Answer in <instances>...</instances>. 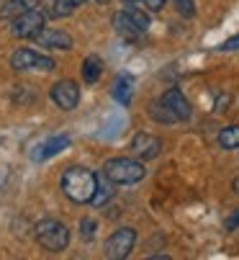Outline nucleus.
<instances>
[{"label":"nucleus","instance_id":"obj_1","mask_svg":"<svg viewBox=\"0 0 239 260\" xmlns=\"http://www.w3.org/2000/svg\"><path fill=\"white\" fill-rule=\"evenodd\" d=\"M98 188V175L85 170V168H67L62 173V191L75 201V204H85L93 201Z\"/></svg>","mask_w":239,"mask_h":260},{"label":"nucleus","instance_id":"obj_2","mask_svg":"<svg viewBox=\"0 0 239 260\" xmlns=\"http://www.w3.org/2000/svg\"><path fill=\"white\" fill-rule=\"evenodd\" d=\"M103 173L116 183V185H131V183H139L144 175H147V168L136 160H129V157H113L106 162Z\"/></svg>","mask_w":239,"mask_h":260},{"label":"nucleus","instance_id":"obj_3","mask_svg":"<svg viewBox=\"0 0 239 260\" xmlns=\"http://www.w3.org/2000/svg\"><path fill=\"white\" fill-rule=\"evenodd\" d=\"M36 240H39V245H42L44 250L59 252V250L67 247L70 232H67V227L62 224V221H57V219H42L36 224Z\"/></svg>","mask_w":239,"mask_h":260},{"label":"nucleus","instance_id":"obj_4","mask_svg":"<svg viewBox=\"0 0 239 260\" xmlns=\"http://www.w3.org/2000/svg\"><path fill=\"white\" fill-rule=\"evenodd\" d=\"M44 23H47V13L39 8H31L28 13L11 21V31H13V36H21V39H36L44 31Z\"/></svg>","mask_w":239,"mask_h":260},{"label":"nucleus","instance_id":"obj_5","mask_svg":"<svg viewBox=\"0 0 239 260\" xmlns=\"http://www.w3.org/2000/svg\"><path fill=\"white\" fill-rule=\"evenodd\" d=\"M134 242H136V232H134L131 227L116 230V232L106 240V257H111V260L129 257V252L134 250Z\"/></svg>","mask_w":239,"mask_h":260},{"label":"nucleus","instance_id":"obj_6","mask_svg":"<svg viewBox=\"0 0 239 260\" xmlns=\"http://www.w3.org/2000/svg\"><path fill=\"white\" fill-rule=\"evenodd\" d=\"M11 64L16 70H42V72H52L57 67V62L52 57L36 54L33 49H16L11 57Z\"/></svg>","mask_w":239,"mask_h":260},{"label":"nucleus","instance_id":"obj_7","mask_svg":"<svg viewBox=\"0 0 239 260\" xmlns=\"http://www.w3.org/2000/svg\"><path fill=\"white\" fill-rule=\"evenodd\" d=\"M131 152H134L139 160H154L159 152H162V139L154 137V134L142 132V134H136V137L131 139Z\"/></svg>","mask_w":239,"mask_h":260},{"label":"nucleus","instance_id":"obj_8","mask_svg":"<svg viewBox=\"0 0 239 260\" xmlns=\"http://www.w3.org/2000/svg\"><path fill=\"white\" fill-rule=\"evenodd\" d=\"M52 101L62 108V111H72L80 101V88L72 80H59L52 85Z\"/></svg>","mask_w":239,"mask_h":260},{"label":"nucleus","instance_id":"obj_9","mask_svg":"<svg viewBox=\"0 0 239 260\" xmlns=\"http://www.w3.org/2000/svg\"><path fill=\"white\" fill-rule=\"evenodd\" d=\"M159 101H162V103L173 111V114L178 116V121H185V119H190V114H193V111H190V103L185 101V95H183L178 88H170Z\"/></svg>","mask_w":239,"mask_h":260},{"label":"nucleus","instance_id":"obj_10","mask_svg":"<svg viewBox=\"0 0 239 260\" xmlns=\"http://www.w3.org/2000/svg\"><path fill=\"white\" fill-rule=\"evenodd\" d=\"M36 42L47 47V49H70L72 47V36L62 28H44L36 36Z\"/></svg>","mask_w":239,"mask_h":260},{"label":"nucleus","instance_id":"obj_11","mask_svg":"<svg viewBox=\"0 0 239 260\" xmlns=\"http://www.w3.org/2000/svg\"><path fill=\"white\" fill-rule=\"evenodd\" d=\"M67 147H70V139H67V137H52V139L42 142V144H39L36 150L31 152V160H33V162H42V160H47V157H52V155L67 150Z\"/></svg>","mask_w":239,"mask_h":260},{"label":"nucleus","instance_id":"obj_12","mask_svg":"<svg viewBox=\"0 0 239 260\" xmlns=\"http://www.w3.org/2000/svg\"><path fill=\"white\" fill-rule=\"evenodd\" d=\"M113 28L118 31V34H121L124 36V39H131V42H136L139 39V36L144 34L134 21H131V16L126 13V11H118L116 16H113Z\"/></svg>","mask_w":239,"mask_h":260},{"label":"nucleus","instance_id":"obj_13","mask_svg":"<svg viewBox=\"0 0 239 260\" xmlns=\"http://www.w3.org/2000/svg\"><path fill=\"white\" fill-rule=\"evenodd\" d=\"M31 8H36V0H8L0 8V21H16L18 16L28 13Z\"/></svg>","mask_w":239,"mask_h":260},{"label":"nucleus","instance_id":"obj_14","mask_svg":"<svg viewBox=\"0 0 239 260\" xmlns=\"http://www.w3.org/2000/svg\"><path fill=\"white\" fill-rule=\"evenodd\" d=\"M131 93H134V80H131V75H118L116 83H113V98L121 103V106H129V103H131Z\"/></svg>","mask_w":239,"mask_h":260},{"label":"nucleus","instance_id":"obj_15","mask_svg":"<svg viewBox=\"0 0 239 260\" xmlns=\"http://www.w3.org/2000/svg\"><path fill=\"white\" fill-rule=\"evenodd\" d=\"M113 180L106 175V173H100L98 175V188H95V196H93V204L95 206H103L106 201H111V196H113Z\"/></svg>","mask_w":239,"mask_h":260},{"label":"nucleus","instance_id":"obj_16","mask_svg":"<svg viewBox=\"0 0 239 260\" xmlns=\"http://www.w3.org/2000/svg\"><path fill=\"white\" fill-rule=\"evenodd\" d=\"M100 72H103L100 59H98V57H88V59L83 62V83H85V85H95L98 78H100Z\"/></svg>","mask_w":239,"mask_h":260},{"label":"nucleus","instance_id":"obj_17","mask_svg":"<svg viewBox=\"0 0 239 260\" xmlns=\"http://www.w3.org/2000/svg\"><path fill=\"white\" fill-rule=\"evenodd\" d=\"M219 144L224 150H239V126H224L219 132Z\"/></svg>","mask_w":239,"mask_h":260},{"label":"nucleus","instance_id":"obj_18","mask_svg":"<svg viewBox=\"0 0 239 260\" xmlns=\"http://www.w3.org/2000/svg\"><path fill=\"white\" fill-rule=\"evenodd\" d=\"M149 114H152V119H157V121H162V124H175L178 121V116L173 114V111L162 103V101H157V103H152V108H149Z\"/></svg>","mask_w":239,"mask_h":260},{"label":"nucleus","instance_id":"obj_19","mask_svg":"<svg viewBox=\"0 0 239 260\" xmlns=\"http://www.w3.org/2000/svg\"><path fill=\"white\" fill-rule=\"evenodd\" d=\"M126 13L131 16V21H134L142 31H147V28H149V16H147L144 11H139V8H134V6H131V8H126Z\"/></svg>","mask_w":239,"mask_h":260},{"label":"nucleus","instance_id":"obj_20","mask_svg":"<svg viewBox=\"0 0 239 260\" xmlns=\"http://www.w3.org/2000/svg\"><path fill=\"white\" fill-rule=\"evenodd\" d=\"M75 11V6H70V3H64V0H54V8H52V16H57V18H62V16H70Z\"/></svg>","mask_w":239,"mask_h":260},{"label":"nucleus","instance_id":"obj_21","mask_svg":"<svg viewBox=\"0 0 239 260\" xmlns=\"http://www.w3.org/2000/svg\"><path fill=\"white\" fill-rule=\"evenodd\" d=\"M175 8H178V13H180V16H185V18H190V16L195 13L193 0H175Z\"/></svg>","mask_w":239,"mask_h":260},{"label":"nucleus","instance_id":"obj_22","mask_svg":"<svg viewBox=\"0 0 239 260\" xmlns=\"http://www.w3.org/2000/svg\"><path fill=\"white\" fill-rule=\"evenodd\" d=\"M80 235H85V240H93V235H95V221H93V219H83V221H80Z\"/></svg>","mask_w":239,"mask_h":260},{"label":"nucleus","instance_id":"obj_23","mask_svg":"<svg viewBox=\"0 0 239 260\" xmlns=\"http://www.w3.org/2000/svg\"><path fill=\"white\" fill-rule=\"evenodd\" d=\"M219 49H221V52H234V49H239V34H236V36H231V39H226Z\"/></svg>","mask_w":239,"mask_h":260},{"label":"nucleus","instance_id":"obj_24","mask_svg":"<svg viewBox=\"0 0 239 260\" xmlns=\"http://www.w3.org/2000/svg\"><path fill=\"white\" fill-rule=\"evenodd\" d=\"M224 227H226V230H229V232H231V230H236V227H239V209H236V211H234V214H231V216H226V221H224Z\"/></svg>","mask_w":239,"mask_h":260},{"label":"nucleus","instance_id":"obj_25","mask_svg":"<svg viewBox=\"0 0 239 260\" xmlns=\"http://www.w3.org/2000/svg\"><path fill=\"white\" fill-rule=\"evenodd\" d=\"M165 3H167V0H144V6H147L149 11H159Z\"/></svg>","mask_w":239,"mask_h":260},{"label":"nucleus","instance_id":"obj_26","mask_svg":"<svg viewBox=\"0 0 239 260\" xmlns=\"http://www.w3.org/2000/svg\"><path fill=\"white\" fill-rule=\"evenodd\" d=\"M64 3H70V6H75V8H77V6H83L85 0H64Z\"/></svg>","mask_w":239,"mask_h":260},{"label":"nucleus","instance_id":"obj_27","mask_svg":"<svg viewBox=\"0 0 239 260\" xmlns=\"http://www.w3.org/2000/svg\"><path fill=\"white\" fill-rule=\"evenodd\" d=\"M231 185H234V191L239 193V178H234V183H231Z\"/></svg>","mask_w":239,"mask_h":260},{"label":"nucleus","instance_id":"obj_28","mask_svg":"<svg viewBox=\"0 0 239 260\" xmlns=\"http://www.w3.org/2000/svg\"><path fill=\"white\" fill-rule=\"evenodd\" d=\"M98 3H108V0H98Z\"/></svg>","mask_w":239,"mask_h":260},{"label":"nucleus","instance_id":"obj_29","mask_svg":"<svg viewBox=\"0 0 239 260\" xmlns=\"http://www.w3.org/2000/svg\"><path fill=\"white\" fill-rule=\"evenodd\" d=\"M126 3H136V0H126Z\"/></svg>","mask_w":239,"mask_h":260}]
</instances>
